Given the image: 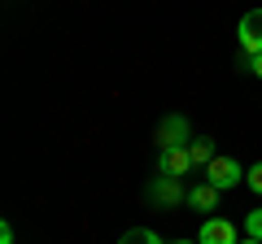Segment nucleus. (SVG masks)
Instances as JSON below:
<instances>
[{"instance_id":"14","label":"nucleus","mask_w":262,"mask_h":244,"mask_svg":"<svg viewBox=\"0 0 262 244\" xmlns=\"http://www.w3.org/2000/svg\"><path fill=\"white\" fill-rule=\"evenodd\" d=\"M241 244H262V240H249V235H245V240H241Z\"/></svg>"},{"instance_id":"6","label":"nucleus","mask_w":262,"mask_h":244,"mask_svg":"<svg viewBox=\"0 0 262 244\" xmlns=\"http://www.w3.org/2000/svg\"><path fill=\"white\" fill-rule=\"evenodd\" d=\"M188 170H192V157H188V149H162V153H158V175L184 179Z\"/></svg>"},{"instance_id":"10","label":"nucleus","mask_w":262,"mask_h":244,"mask_svg":"<svg viewBox=\"0 0 262 244\" xmlns=\"http://www.w3.org/2000/svg\"><path fill=\"white\" fill-rule=\"evenodd\" d=\"M245 235L249 240H262V209H249L245 214Z\"/></svg>"},{"instance_id":"13","label":"nucleus","mask_w":262,"mask_h":244,"mask_svg":"<svg viewBox=\"0 0 262 244\" xmlns=\"http://www.w3.org/2000/svg\"><path fill=\"white\" fill-rule=\"evenodd\" d=\"M245 66H249V70H253V75H258V79H262V57H249V61H245Z\"/></svg>"},{"instance_id":"15","label":"nucleus","mask_w":262,"mask_h":244,"mask_svg":"<svg viewBox=\"0 0 262 244\" xmlns=\"http://www.w3.org/2000/svg\"><path fill=\"white\" fill-rule=\"evenodd\" d=\"M170 244H196V240H170Z\"/></svg>"},{"instance_id":"9","label":"nucleus","mask_w":262,"mask_h":244,"mask_svg":"<svg viewBox=\"0 0 262 244\" xmlns=\"http://www.w3.org/2000/svg\"><path fill=\"white\" fill-rule=\"evenodd\" d=\"M118 244H166V240H162L158 231H149V227H136V231H127Z\"/></svg>"},{"instance_id":"1","label":"nucleus","mask_w":262,"mask_h":244,"mask_svg":"<svg viewBox=\"0 0 262 244\" xmlns=\"http://www.w3.org/2000/svg\"><path fill=\"white\" fill-rule=\"evenodd\" d=\"M153 140H158V153L162 149H188V144H192V122H188L184 113H166V118L158 122Z\"/></svg>"},{"instance_id":"12","label":"nucleus","mask_w":262,"mask_h":244,"mask_svg":"<svg viewBox=\"0 0 262 244\" xmlns=\"http://www.w3.org/2000/svg\"><path fill=\"white\" fill-rule=\"evenodd\" d=\"M0 244H13V227L9 223H0Z\"/></svg>"},{"instance_id":"11","label":"nucleus","mask_w":262,"mask_h":244,"mask_svg":"<svg viewBox=\"0 0 262 244\" xmlns=\"http://www.w3.org/2000/svg\"><path fill=\"white\" fill-rule=\"evenodd\" d=\"M245 183H249V192H258V197H262V161L245 170Z\"/></svg>"},{"instance_id":"8","label":"nucleus","mask_w":262,"mask_h":244,"mask_svg":"<svg viewBox=\"0 0 262 244\" xmlns=\"http://www.w3.org/2000/svg\"><path fill=\"white\" fill-rule=\"evenodd\" d=\"M188 157H192V166L206 170L210 161L219 157V153H214V140H210V135H192V144H188Z\"/></svg>"},{"instance_id":"5","label":"nucleus","mask_w":262,"mask_h":244,"mask_svg":"<svg viewBox=\"0 0 262 244\" xmlns=\"http://www.w3.org/2000/svg\"><path fill=\"white\" fill-rule=\"evenodd\" d=\"M196 244H236V223L210 214L206 223H201V240H196Z\"/></svg>"},{"instance_id":"2","label":"nucleus","mask_w":262,"mask_h":244,"mask_svg":"<svg viewBox=\"0 0 262 244\" xmlns=\"http://www.w3.org/2000/svg\"><path fill=\"white\" fill-rule=\"evenodd\" d=\"M236 44H241V61L262 57V9H249L236 27Z\"/></svg>"},{"instance_id":"3","label":"nucleus","mask_w":262,"mask_h":244,"mask_svg":"<svg viewBox=\"0 0 262 244\" xmlns=\"http://www.w3.org/2000/svg\"><path fill=\"white\" fill-rule=\"evenodd\" d=\"M201 175H206V183H214L219 192H227V188H236V183H245V170H241V161H236V157H214L206 170H201Z\"/></svg>"},{"instance_id":"4","label":"nucleus","mask_w":262,"mask_h":244,"mask_svg":"<svg viewBox=\"0 0 262 244\" xmlns=\"http://www.w3.org/2000/svg\"><path fill=\"white\" fill-rule=\"evenodd\" d=\"M149 201H153V205H162V209H170V205H179V201H188V192H184L179 179L158 175V179L149 183Z\"/></svg>"},{"instance_id":"7","label":"nucleus","mask_w":262,"mask_h":244,"mask_svg":"<svg viewBox=\"0 0 262 244\" xmlns=\"http://www.w3.org/2000/svg\"><path fill=\"white\" fill-rule=\"evenodd\" d=\"M188 205H192L196 214H210V209H219V188L201 179V183H196V188L188 192Z\"/></svg>"}]
</instances>
